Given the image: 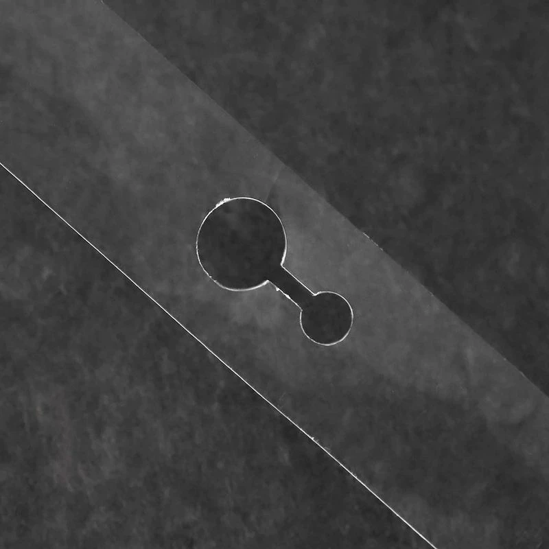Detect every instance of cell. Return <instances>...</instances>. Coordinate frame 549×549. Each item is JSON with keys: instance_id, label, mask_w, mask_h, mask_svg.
Instances as JSON below:
<instances>
[{"instance_id": "cell-1", "label": "cell", "mask_w": 549, "mask_h": 549, "mask_svg": "<svg viewBox=\"0 0 549 549\" xmlns=\"http://www.w3.org/2000/svg\"><path fill=\"white\" fill-rule=\"evenodd\" d=\"M281 223L262 202L248 197L225 199L201 223L196 253L213 281L261 273L283 250Z\"/></svg>"}, {"instance_id": "cell-2", "label": "cell", "mask_w": 549, "mask_h": 549, "mask_svg": "<svg viewBox=\"0 0 549 549\" xmlns=\"http://www.w3.org/2000/svg\"><path fill=\"white\" fill-rule=\"evenodd\" d=\"M302 309L300 325L314 342L334 345L342 341L351 330L353 309L345 298L332 292H320Z\"/></svg>"}, {"instance_id": "cell-3", "label": "cell", "mask_w": 549, "mask_h": 549, "mask_svg": "<svg viewBox=\"0 0 549 549\" xmlns=\"http://www.w3.org/2000/svg\"><path fill=\"white\" fill-rule=\"evenodd\" d=\"M512 89L514 91H517L518 90V86L515 84H512Z\"/></svg>"}]
</instances>
